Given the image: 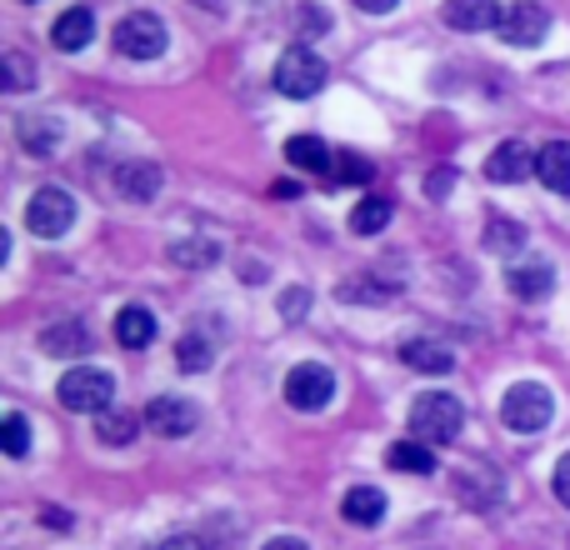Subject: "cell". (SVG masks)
I'll list each match as a JSON object with an SVG mask.
<instances>
[{
	"label": "cell",
	"instance_id": "cell-21",
	"mask_svg": "<svg viewBox=\"0 0 570 550\" xmlns=\"http://www.w3.org/2000/svg\"><path fill=\"white\" fill-rule=\"evenodd\" d=\"M86 325H46L40 331V351L46 355H86Z\"/></svg>",
	"mask_w": 570,
	"mask_h": 550
},
{
	"label": "cell",
	"instance_id": "cell-22",
	"mask_svg": "<svg viewBox=\"0 0 570 550\" xmlns=\"http://www.w3.org/2000/svg\"><path fill=\"white\" fill-rule=\"evenodd\" d=\"M525 246V226H515L511 216H491V226H485V251H495V256H521Z\"/></svg>",
	"mask_w": 570,
	"mask_h": 550
},
{
	"label": "cell",
	"instance_id": "cell-29",
	"mask_svg": "<svg viewBox=\"0 0 570 550\" xmlns=\"http://www.w3.org/2000/svg\"><path fill=\"white\" fill-rule=\"evenodd\" d=\"M0 66H6L0 86H6L10 96H16V90H30V86H36V70H30V56H20V50H6V60H0Z\"/></svg>",
	"mask_w": 570,
	"mask_h": 550
},
{
	"label": "cell",
	"instance_id": "cell-36",
	"mask_svg": "<svg viewBox=\"0 0 570 550\" xmlns=\"http://www.w3.org/2000/svg\"><path fill=\"white\" fill-rule=\"evenodd\" d=\"M160 550H206V546L196 536H170V541H160Z\"/></svg>",
	"mask_w": 570,
	"mask_h": 550
},
{
	"label": "cell",
	"instance_id": "cell-26",
	"mask_svg": "<svg viewBox=\"0 0 570 550\" xmlns=\"http://www.w3.org/2000/svg\"><path fill=\"white\" fill-rule=\"evenodd\" d=\"M216 361V351H210V341L206 335H180L176 341V365L186 375H196V371H206V365Z\"/></svg>",
	"mask_w": 570,
	"mask_h": 550
},
{
	"label": "cell",
	"instance_id": "cell-7",
	"mask_svg": "<svg viewBox=\"0 0 570 550\" xmlns=\"http://www.w3.org/2000/svg\"><path fill=\"white\" fill-rule=\"evenodd\" d=\"M331 395H335V375H331V365H321V361H301L285 375V401H291L295 411H325Z\"/></svg>",
	"mask_w": 570,
	"mask_h": 550
},
{
	"label": "cell",
	"instance_id": "cell-30",
	"mask_svg": "<svg viewBox=\"0 0 570 550\" xmlns=\"http://www.w3.org/2000/svg\"><path fill=\"white\" fill-rule=\"evenodd\" d=\"M170 261L200 271V266H210V261H216V240H180V246H170Z\"/></svg>",
	"mask_w": 570,
	"mask_h": 550
},
{
	"label": "cell",
	"instance_id": "cell-8",
	"mask_svg": "<svg viewBox=\"0 0 570 550\" xmlns=\"http://www.w3.org/2000/svg\"><path fill=\"white\" fill-rule=\"evenodd\" d=\"M551 36V10L535 6V0H521L501 16V40L505 46H541Z\"/></svg>",
	"mask_w": 570,
	"mask_h": 550
},
{
	"label": "cell",
	"instance_id": "cell-6",
	"mask_svg": "<svg viewBox=\"0 0 570 550\" xmlns=\"http://www.w3.org/2000/svg\"><path fill=\"white\" fill-rule=\"evenodd\" d=\"M166 20L150 16V10H136V16H126L116 26V50L130 60H156L160 50H166Z\"/></svg>",
	"mask_w": 570,
	"mask_h": 550
},
{
	"label": "cell",
	"instance_id": "cell-28",
	"mask_svg": "<svg viewBox=\"0 0 570 550\" xmlns=\"http://www.w3.org/2000/svg\"><path fill=\"white\" fill-rule=\"evenodd\" d=\"M0 445H6L10 461H20V455H26V445H30V421H26L20 411H10L6 421H0Z\"/></svg>",
	"mask_w": 570,
	"mask_h": 550
},
{
	"label": "cell",
	"instance_id": "cell-17",
	"mask_svg": "<svg viewBox=\"0 0 570 550\" xmlns=\"http://www.w3.org/2000/svg\"><path fill=\"white\" fill-rule=\"evenodd\" d=\"M345 521L351 526H381L385 521V491H375V485H355V491H345Z\"/></svg>",
	"mask_w": 570,
	"mask_h": 550
},
{
	"label": "cell",
	"instance_id": "cell-4",
	"mask_svg": "<svg viewBox=\"0 0 570 550\" xmlns=\"http://www.w3.org/2000/svg\"><path fill=\"white\" fill-rule=\"evenodd\" d=\"M321 86H325V66H321L315 50H305V46L281 50V60H276V90L281 96L305 100V96H315Z\"/></svg>",
	"mask_w": 570,
	"mask_h": 550
},
{
	"label": "cell",
	"instance_id": "cell-5",
	"mask_svg": "<svg viewBox=\"0 0 570 550\" xmlns=\"http://www.w3.org/2000/svg\"><path fill=\"white\" fill-rule=\"evenodd\" d=\"M26 226H30V236H40V240H60L70 226H76V200L56 186L36 190L26 206Z\"/></svg>",
	"mask_w": 570,
	"mask_h": 550
},
{
	"label": "cell",
	"instance_id": "cell-27",
	"mask_svg": "<svg viewBox=\"0 0 570 550\" xmlns=\"http://www.w3.org/2000/svg\"><path fill=\"white\" fill-rule=\"evenodd\" d=\"M365 180H371V160L341 150V156H335V166H331V186H365Z\"/></svg>",
	"mask_w": 570,
	"mask_h": 550
},
{
	"label": "cell",
	"instance_id": "cell-2",
	"mask_svg": "<svg viewBox=\"0 0 570 550\" xmlns=\"http://www.w3.org/2000/svg\"><path fill=\"white\" fill-rule=\"evenodd\" d=\"M551 415H556V395L546 391L541 381L511 385V391H505V401H501V421H505V431H515V435L546 431V425H551Z\"/></svg>",
	"mask_w": 570,
	"mask_h": 550
},
{
	"label": "cell",
	"instance_id": "cell-35",
	"mask_svg": "<svg viewBox=\"0 0 570 550\" xmlns=\"http://www.w3.org/2000/svg\"><path fill=\"white\" fill-rule=\"evenodd\" d=\"M261 550H311V546H305L301 536H276V541H266Z\"/></svg>",
	"mask_w": 570,
	"mask_h": 550
},
{
	"label": "cell",
	"instance_id": "cell-38",
	"mask_svg": "<svg viewBox=\"0 0 570 550\" xmlns=\"http://www.w3.org/2000/svg\"><path fill=\"white\" fill-rule=\"evenodd\" d=\"M271 190H276V196H285V200H295V196H301V186H295V180H276V186H271Z\"/></svg>",
	"mask_w": 570,
	"mask_h": 550
},
{
	"label": "cell",
	"instance_id": "cell-14",
	"mask_svg": "<svg viewBox=\"0 0 570 550\" xmlns=\"http://www.w3.org/2000/svg\"><path fill=\"white\" fill-rule=\"evenodd\" d=\"M535 176H541L546 190L570 196V146H566V140H551V146L535 150Z\"/></svg>",
	"mask_w": 570,
	"mask_h": 550
},
{
	"label": "cell",
	"instance_id": "cell-19",
	"mask_svg": "<svg viewBox=\"0 0 570 550\" xmlns=\"http://www.w3.org/2000/svg\"><path fill=\"white\" fill-rule=\"evenodd\" d=\"M16 136H20V146L30 150V156H56V146H60V126L56 120H40V116H20L16 120Z\"/></svg>",
	"mask_w": 570,
	"mask_h": 550
},
{
	"label": "cell",
	"instance_id": "cell-39",
	"mask_svg": "<svg viewBox=\"0 0 570 550\" xmlns=\"http://www.w3.org/2000/svg\"><path fill=\"white\" fill-rule=\"evenodd\" d=\"M190 6H206V10H220V6H226V0H190Z\"/></svg>",
	"mask_w": 570,
	"mask_h": 550
},
{
	"label": "cell",
	"instance_id": "cell-37",
	"mask_svg": "<svg viewBox=\"0 0 570 550\" xmlns=\"http://www.w3.org/2000/svg\"><path fill=\"white\" fill-rule=\"evenodd\" d=\"M355 6H361V10H371V16H385V10H395V6H401V0H355Z\"/></svg>",
	"mask_w": 570,
	"mask_h": 550
},
{
	"label": "cell",
	"instance_id": "cell-20",
	"mask_svg": "<svg viewBox=\"0 0 570 550\" xmlns=\"http://www.w3.org/2000/svg\"><path fill=\"white\" fill-rule=\"evenodd\" d=\"M385 465H391V471H405V475H431L435 455L425 441H395L391 451H385Z\"/></svg>",
	"mask_w": 570,
	"mask_h": 550
},
{
	"label": "cell",
	"instance_id": "cell-31",
	"mask_svg": "<svg viewBox=\"0 0 570 550\" xmlns=\"http://www.w3.org/2000/svg\"><path fill=\"white\" fill-rule=\"evenodd\" d=\"M305 305H311V291H305V285H291V291L281 295V315H285V321H301Z\"/></svg>",
	"mask_w": 570,
	"mask_h": 550
},
{
	"label": "cell",
	"instance_id": "cell-3",
	"mask_svg": "<svg viewBox=\"0 0 570 550\" xmlns=\"http://www.w3.org/2000/svg\"><path fill=\"white\" fill-rule=\"evenodd\" d=\"M110 401H116V381L100 365H80V371L60 375V405L76 415H106Z\"/></svg>",
	"mask_w": 570,
	"mask_h": 550
},
{
	"label": "cell",
	"instance_id": "cell-32",
	"mask_svg": "<svg viewBox=\"0 0 570 550\" xmlns=\"http://www.w3.org/2000/svg\"><path fill=\"white\" fill-rule=\"evenodd\" d=\"M451 186H455V170L451 166L425 176V196H431V200H445V196H451Z\"/></svg>",
	"mask_w": 570,
	"mask_h": 550
},
{
	"label": "cell",
	"instance_id": "cell-10",
	"mask_svg": "<svg viewBox=\"0 0 570 550\" xmlns=\"http://www.w3.org/2000/svg\"><path fill=\"white\" fill-rule=\"evenodd\" d=\"M501 16L505 10L495 6V0H445L441 20L451 30H461V36H475V30H501Z\"/></svg>",
	"mask_w": 570,
	"mask_h": 550
},
{
	"label": "cell",
	"instance_id": "cell-33",
	"mask_svg": "<svg viewBox=\"0 0 570 550\" xmlns=\"http://www.w3.org/2000/svg\"><path fill=\"white\" fill-rule=\"evenodd\" d=\"M551 491H556V501L570 505V451L556 461V475H551Z\"/></svg>",
	"mask_w": 570,
	"mask_h": 550
},
{
	"label": "cell",
	"instance_id": "cell-18",
	"mask_svg": "<svg viewBox=\"0 0 570 550\" xmlns=\"http://www.w3.org/2000/svg\"><path fill=\"white\" fill-rule=\"evenodd\" d=\"M401 361L411 365V371H425V375H445L455 365V355L445 351L441 341H405L401 345Z\"/></svg>",
	"mask_w": 570,
	"mask_h": 550
},
{
	"label": "cell",
	"instance_id": "cell-9",
	"mask_svg": "<svg viewBox=\"0 0 570 550\" xmlns=\"http://www.w3.org/2000/svg\"><path fill=\"white\" fill-rule=\"evenodd\" d=\"M146 425L156 435H170V441H180V435H190L200 425V411L186 401V395H156V401L146 405Z\"/></svg>",
	"mask_w": 570,
	"mask_h": 550
},
{
	"label": "cell",
	"instance_id": "cell-11",
	"mask_svg": "<svg viewBox=\"0 0 570 550\" xmlns=\"http://www.w3.org/2000/svg\"><path fill=\"white\" fill-rule=\"evenodd\" d=\"M531 170H535V156L521 140H501V146L491 150V160H485V180H495V186H515V180H525Z\"/></svg>",
	"mask_w": 570,
	"mask_h": 550
},
{
	"label": "cell",
	"instance_id": "cell-23",
	"mask_svg": "<svg viewBox=\"0 0 570 550\" xmlns=\"http://www.w3.org/2000/svg\"><path fill=\"white\" fill-rule=\"evenodd\" d=\"M285 156H291L301 170H315V176L335 166V156H331V150H325L315 136H291V140H285Z\"/></svg>",
	"mask_w": 570,
	"mask_h": 550
},
{
	"label": "cell",
	"instance_id": "cell-25",
	"mask_svg": "<svg viewBox=\"0 0 570 550\" xmlns=\"http://www.w3.org/2000/svg\"><path fill=\"white\" fill-rule=\"evenodd\" d=\"M136 431H140V421L130 411H106V415H96V435L106 445H130L136 441Z\"/></svg>",
	"mask_w": 570,
	"mask_h": 550
},
{
	"label": "cell",
	"instance_id": "cell-16",
	"mask_svg": "<svg viewBox=\"0 0 570 550\" xmlns=\"http://www.w3.org/2000/svg\"><path fill=\"white\" fill-rule=\"evenodd\" d=\"M116 341L126 345V351L150 345V341H156V315H150L146 305H126V311L116 315Z\"/></svg>",
	"mask_w": 570,
	"mask_h": 550
},
{
	"label": "cell",
	"instance_id": "cell-15",
	"mask_svg": "<svg viewBox=\"0 0 570 550\" xmlns=\"http://www.w3.org/2000/svg\"><path fill=\"white\" fill-rule=\"evenodd\" d=\"M90 36H96V16H90L86 6H70L66 16L56 20V30H50V40H56V50H86Z\"/></svg>",
	"mask_w": 570,
	"mask_h": 550
},
{
	"label": "cell",
	"instance_id": "cell-34",
	"mask_svg": "<svg viewBox=\"0 0 570 550\" xmlns=\"http://www.w3.org/2000/svg\"><path fill=\"white\" fill-rule=\"evenodd\" d=\"M301 20H305V36H325V30H331V16H325V10H315V6H301Z\"/></svg>",
	"mask_w": 570,
	"mask_h": 550
},
{
	"label": "cell",
	"instance_id": "cell-12",
	"mask_svg": "<svg viewBox=\"0 0 570 550\" xmlns=\"http://www.w3.org/2000/svg\"><path fill=\"white\" fill-rule=\"evenodd\" d=\"M160 186H166V176H160V166H150V160H126V166L116 170V190L126 200H156Z\"/></svg>",
	"mask_w": 570,
	"mask_h": 550
},
{
	"label": "cell",
	"instance_id": "cell-1",
	"mask_svg": "<svg viewBox=\"0 0 570 550\" xmlns=\"http://www.w3.org/2000/svg\"><path fill=\"white\" fill-rule=\"evenodd\" d=\"M461 425H465V411H461V401H455L451 391H425V395H415V405H411V431L421 435L425 445H451L455 435H461Z\"/></svg>",
	"mask_w": 570,
	"mask_h": 550
},
{
	"label": "cell",
	"instance_id": "cell-24",
	"mask_svg": "<svg viewBox=\"0 0 570 550\" xmlns=\"http://www.w3.org/2000/svg\"><path fill=\"white\" fill-rule=\"evenodd\" d=\"M385 226H391V200L365 196L361 206L351 210V230H355V236H381Z\"/></svg>",
	"mask_w": 570,
	"mask_h": 550
},
{
	"label": "cell",
	"instance_id": "cell-13",
	"mask_svg": "<svg viewBox=\"0 0 570 550\" xmlns=\"http://www.w3.org/2000/svg\"><path fill=\"white\" fill-rule=\"evenodd\" d=\"M505 285H511V295H521V301H541V295H551L556 271H551V261H521V266L505 271Z\"/></svg>",
	"mask_w": 570,
	"mask_h": 550
}]
</instances>
